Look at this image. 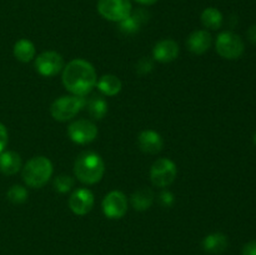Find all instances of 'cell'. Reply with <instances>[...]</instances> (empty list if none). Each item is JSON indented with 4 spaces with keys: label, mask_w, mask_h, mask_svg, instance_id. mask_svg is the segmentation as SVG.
Segmentation results:
<instances>
[{
    "label": "cell",
    "mask_w": 256,
    "mask_h": 255,
    "mask_svg": "<svg viewBox=\"0 0 256 255\" xmlns=\"http://www.w3.org/2000/svg\"><path fill=\"white\" fill-rule=\"evenodd\" d=\"M62 82L72 95L86 96L96 86V72L88 60L74 59L62 69Z\"/></svg>",
    "instance_id": "1"
},
{
    "label": "cell",
    "mask_w": 256,
    "mask_h": 255,
    "mask_svg": "<svg viewBox=\"0 0 256 255\" xmlns=\"http://www.w3.org/2000/svg\"><path fill=\"white\" fill-rule=\"evenodd\" d=\"M104 172L105 162L98 152H84L75 159L74 175L82 184H96L102 179Z\"/></svg>",
    "instance_id": "2"
},
{
    "label": "cell",
    "mask_w": 256,
    "mask_h": 255,
    "mask_svg": "<svg viewBox=\"0 0 256 255\" xmlns=\"http://www.w3.org/2000/svg\"><path fill=\"white\" fill-rule=\"evenodd\" d=\"M52 162L46 156H34L22 166V176L28 186L40 189L48 184L52 176Z\"/></svg>",
    "instance_id": "3"
},
{
    "label": "cell",
    "mask_w": 256,
    "mask_h": 255,
    "mask_svg": "<svg viewBox=\"0 0 256 255\" xmlns=\"http://www.w3.org/2000/svg\"><path fill=\"white\" fill-rule=\"evenodd\" d=\"M86 105L85 96H78V95H64L50 105V114L58 122H68L72 118L76 116Z\"/></svg>",
    "instance_id": "4"
},
{
    "label": "cell",
    "mask_w": 256,
    "mask_h": 255,
    "mask_svg": "<svg viewBox=\"0 0 256 255\" xmlns=\"http://www.w3.org/2000/svg\"><path fill=\"white\" fill-rule=\"evenodd\" d=\"M215 49L222 58L228 60H236L244 54L245 45L242 38L232 32H222L218 35Z\"/></svg>",
    "instance_id": "5"
},
{
    "label": "cell",
    "mask_w": 256,
    "mask_h": 255,
    "mask_svg": "<svg viewBox=\"0 0 256 255\" xmlns=\"http://www.w3.org/2000/svg\"><path fill=\"white\" fill-rule=\"evenodd\" d=\"M178 175L176 164L172 159L160 158L150 169V180L158 188H166L175 182Z\"/></svg>",
    "instance_id": "6"
},
{
    "label": "cell",
    "mask_w": 256,
    "mask_h": 255,
    "mask_svg": "<svg viewBox=\"0 0 256 255\" xmlns=\"http://www.w3.org/2000/svg\"><path fill=\"white\" fill-rule=\"evenodd\" d=\"M132 2L130 0H99L98 12L104 19L110 22H120L132 14Z\"/></svg>",
    "instance_id": "7"
},
{
    "label": "cell",
    "mask_w": 256,
    "mask_h": 255,
    "mask_svg": "<svg viewBox=\"0 0 256 255\" xmlns=\"http://www.w3.org/2000/svg\"><path fill=\"white\" fill-rule=\"evenodd\" d=\"M64 58L58 52H44L34 60V68L42 76L52 78L64 69Z\"/></svg>",
    "instance_id": "8"
},
{
    "label": "cell",
    "mask_w": 256,
    "mask_h": 255,
    "mask_svg": "<svg viewBox=\"0 0 256 255\" xmlns=\"http://www.w3.org/2000/svg\"><path fill=\"white\" fill-rule=\"evenodd\" d=\"M68 135L75 144L86 145L96 139L98 128L90 120L78 119L68 126Z\"/></svg>",
    "instance_id": "9"
},
{
    "label": "cell",
    "mask_w": 256,
    "mask_h": 255,
    "mask_svg": "<svg viewBox=\"0 0 256 255\" xmlns=\"http://www.w3.org/2000/svg\"><path fill=\"white\" fill-rule=\"evenodd\" d=\"M102 212L109 219H122L128 212V198L120 190L108 192L102 202Z\"/></svg>",
    "instance_id": "10"
},
{
    "label": "cell",
    "mask_w": 256,
    "mask_h": 255,
    "mask_svg": "<svg viewBox=\"0 0 256 255\" xmlns=\"http://www.w3.org/2000/svg\"><path fill=\"white\" fill-rule=\"evenodd\" d=\"M94 204V194L92 192V190L86 189V188H79V189L74 190L68 202L70 210L79 216L86 215L88 212H92Z\"/></svg>",
    "instance_id": "11"
},
{
    "label": "cell",
    "mask_w": 256,
    "mask_h": 255,
    "mask_svg": "<svg viewBox=\"0 0 256 255\" xmlns=\"http://www.w3.org/2000/svg\"><path fill=\"white\" fill-rule=\"evenodd\" d=\"M138 144L142 152H146V154H158L162 150L164 146V140H162V135L158 132L152 129L142 130L138 136Z\"/></svg>",
    "instance_id": "12"
},
{
    "label": "cell",
    "mask_w": 256,
    "mask_h": 255,
    "mask_svg": "<svg viewBox=\"0 0 256 255\" xmlns=\"http://www.w3.org/2000/svg\"><path fill=\"white\" fill-rule=\"evenodd\" d=\"M179 44L172 39L160 40L152 49V58L159 62H172L179 55Z\"/></svg>",
    "instance_id": "13"
},
{
    "label": "cell",
    "mask_w": 256,
    "mask_h": 255,
    "mask_svg": "<svg viewBox=\"0 0 256 255\" xmlns=\"http://www.w3.org/2000/svg\"><path fill=\"white\" fill-rule=\"evenodd\" d=\"M212 38L208 30H195L189 35L186 46L192 54L202 55L212 48Z\"/></svg>",
    "instance_id": "14"
},
{
    "label": "cell",
    "mask_w": 256,
    "mask_h": 255,
    "mask_svg": "<svg viewBox=\"0 0 256 255\" xmlns=\"http://www.w3.org/2000/svg\"><path fill=\"white\" fill-rule=\"evenodd\" d=\"M229 240L222 232H212L206 235L202 240V249L210 254H222L228 249Z\"/></svg>",
    "instance_id": "15"
},
{
    "label": "cell",
    "mask_w": 256,
    "mask_h": 255,
    "mask_svg": "<svg viewBox=\"0 0 256 255\" xmlns=\"http://www.w3.org/2000/svg\"><path fill=\"white\" fill-rule=\"evenodd\" d=\"M22 169V158L18 152L8 150L0 152V172L4 175H14Z\"/></svg>",
    "instance_id": "16"
},
{
    "label": "cell",
    "mask_w": 256,
    "mask_h": 255,
    "mask_svg": "<svg viewBox=\"0 0 256 255\" xmlns=\"http://www.w3.org/2000/svg\"><path fill=\"white\" fill-rule=\"evenodd\" d=\"M96 86L98 90L105 96H115L122 92V82L116 75L106 74L98 79Z\"/></svg>",
    "instance_id": "17"
},
{
    "label": "cell",
    "mask_w": 256,
    "mask_h": 255,
    "mask_svg": "<svg viewBox=\"0 0 256 255\" xmlns=\"http://www.w3.org/2000/svg\"><path fill=\"white\" fill-rule=\"evenodd\" d=\"M155 199V194L152 189L149 188H142L132 192L130 196V202H132V208L136 212H145V210L150 209Z\"/></svg>",
    "instance_id": "18"
},
{
    "label": "cell",
    "mask_w": 256,
    "mask_h": 255,
    "mask_svg": "<svg viewBox=\"0 0 256 255\" xmlns=\"http://www.w3.org/2000/svg\"><path fill=\"white\" fill-rule=\"evenodd\" d=\"M148 20V14L145 10H138V12H132L124 19L122 22H119L120 30H122L124 34H135V32H139L140 26L142 25V22H145Z\"/></svg>",
    "instance_id": "19"
},
{
    "label": "cell",
    "mask_w": 256,
    "mask_h": 255,
    "mask_svg": "<svg viewBox=\"0 0 256 255\" xmlns=\"http://www.w3.org/2000/svg\"><path fill=\"white\" fill-rule=\"evenodd\" d=\"M12 52H14V56L16 58V60L22 62H29L32 59H35L36 49L29 39H20L15 42Z\"/></svg>",
    "instance_id": "20"
},
{
    "label": "cell",
    "mask_w": 256,
    "mask_h": 255,
    "mask_svg": "<svg viewBox=\"0 0 256 255\" xmlns=\"http://www.w3.org/2000/svg\"><path fill=\"white\" fill-rule=\"evenodd\" d=\"M85 106L90 116L95 120H102L108 114V102L102 95H92L86 100Z\"/></svg>",
    "instance_id": "21"
},
{
    "label": "cell",
    "mask_w": 256,
    "mask_h": 255,
    "mask_svg": "<svg viewBox=\"0 0 256 255\" xmlns=\"http://www.w3.org/2000/svg\"><path fill=\"white\" fill-rule=\"evenodd\" d=\"M200 20H202V24L208 29L218 30L222 28L224 18H222V12L216 8H206L202 10Z\"/></svg>",
    "instance_id": "22"
},
{
    "label": "cell",
    "mask_w": 256,
    "mask_h": 255,
    "mask_svg": "<svg viewBox=\"0 0 256 255\" xmlns=\"http://www.w3.org/2000/svg\"><path fill=\"white\" fill-rule=\"evenodd\" d=\"M28 192L26 188H24L22 185H12L6 192V198L12 204H22L28 200Z\"/></svg>",
    "instance_id": "23"
},
{
    "label": "cell",
    "mask_w": 256,
    "mask_h": 255,
    "mask_svg": "<svg viewBox=\"0 0 256 255\" xmlns=\"http://www.w3.org/2000/svg\"><path fill=\"white\" fill-rule=\"evenodd\" d=\"M74 178H72L70 175L66 174H60L52 182L54 185V189L56 190L60 194H65V192H70V190L74 188Z\"/></svg>",
    "instance_id": "24"
},
{
    "label": "cell",
    "mask_w": 256,
    "mask_h": 255,
    "mask_svg": "<svg viewBox=\"0 0 256 255\" xmlns=\"http://www.w3.org/2000/svg\"><path fill=\"white\" fill-rule=\"evenodd\" d=\"M154 69V62H152L150 58H142V59L138 62L136 64V72H139L140 75L149 74V72H152Z\"/></svg>",
    "instance_id": "25"
},
{
    "label": "cell",
    "mask_w": 256,
    "mask_h": 255,
    "mask_svg": "<svg viewBox=\"0 0 256 255\" xmlns=\"http://www.w3.org/2000/svg\"><path fill=\"white\" fill-rule=\"evenodd\" d=\"M174 202H175L174 195H172V192H169V190H162V192L159 194V202L162 206L170 208L172 204H174Z\"/></svg>",
    "instance_id": "26"
},
{
    "label": "cell",
    "mask_w": 256,
    "mask_h": 255,
    "mask_svg": "<svg viewBox=\"0 0 256 255\" xmlns=\"http://www.w3.org/2000/svg\"><path fill=\"white\" fill-rule=\"evenodd\" d=\"M8 140H9V135H8V130L2 122H0V152L5 150L8 145Z\"/></svg>",
    "instance_id": "27"
},
{
    "label": "cell",
    "mask_w": 256,
    "mask_h": 255,
    "mask_svg": "<svg viewBox=\"0 0 256 255\" xmlns=\"http://www.w3.org/2000/svg\"><path fill=\"white\" fill-rule=\"evenodd\" d=\"M242 255H256V240L249 242L248 244L244 245L242 248Z\"/></svg>",
    "instance_id": "28"
},
{
    "label": "cell",
    "mask_w": 256,
    "mask_h": 255,
    "mask_svg": "<svg viewBox=\"0 0 256 255\" xmlns=\"http://www.w3.org/2000/svg\"><path fill=\"white\" fill-rule=\"evenodd\" d=\"M248 36H249L250 42H255V44H256V25H252V26H250V29L248 30Z\"/></svg>",
    "instance_id": "29"
},
{
    "label": "cell",
    "mask_w": 256,
    "mask_h": 255,
    "mask_svg": "<svg viewBox=\"0 0 256 255\" xmlns=\"http://www.w3.org/2000/svg\"><path fill=\"white\" fill-rule=\"evenodd\" d=\"M136 2H140V4H142V5H152V4H155L158 0H136Z\"/></svg>",
    "instance_id": "30"
},
{
    "label": "cell",
    "mask_w": 256,
    "mask_h": 255,
    "mask_svg": "<svg viewBox=\"0 0 256 255\" xmlns=\"http://www.w3.org/2000/svg\"><path fill=\"white\" fill-rule=\"evenodd\" d=\"M254 142H255V145H256V132H255V135H254Z\"/></svg>",
    "instance_id": "31"
}]
</instances>
